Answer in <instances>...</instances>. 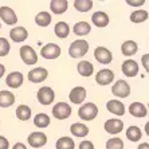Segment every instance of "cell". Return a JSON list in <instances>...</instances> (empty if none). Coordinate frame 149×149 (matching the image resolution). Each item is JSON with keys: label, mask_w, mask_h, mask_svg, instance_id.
<instances>
[{"label": "cell", "mask_w": 149, "mask_h": 149, "mask_svg": "<svg viewBox=\"0 0 149 149\" xmlns=\"http://www.w3.org/2000/svg\"><path fill=\"white\" fill-rule=\"evenodd\" d=\"M89 51V43L85 39H77L69 47V55L71 58H82Z\"/></svg>", "instance_id": "6da1fadb"}, {"label": "cell", "mask_w": 149, "mask_h": 149, "mask_svg": "<svg viewBox=\"0 0 149 149\" xmlns=\"http://www.w3.org/2000/svg\"><path fill=\"white\" fill-rule=\"evenodd\" d=\"M97 114H98V108L97 105L93 104V102L83 104L78 109V116H79V118H82L83 121H91V120L97 117Z\"/></svg>", "instance_id": "7a4b0ae2"}, {"label": "cell", "mask_w": 149, "mask_h": 149, "mask_svg": "<svg viewBox=\"0 0 149 149\" xmlns=\"http://www.w3.org/2000/svg\"><path fill=\"white\" fill-rule=\"evenodd\" d=\"M36 98H38L39 104L42 105H50L54 102L55 100V93L52 90L51 87L49 86H43L38 90V94H36Z\"/></svg>", "instance_id": "3957f363"}, {"label": "cell", "mask_w": 149, "mask_h": 149, "mask_svg": "<svg viewBox=\"0 0 149 149\" xmlns=\"http://www.w3.org/2000/svg\"><path fill=\"white\" fill-rule=\"evenodd\" d=\"M19 54H20L22 61L26 65H35L38 62V54L35 52V50L32 49L31 46H23L19 50Z\"/></svg>", "instance_id": "277c9868"}, {"label": "cell", "mask_w": 149, "mask_h": 149, "mask_svg": "<svg viewBox=\"0 0 149 149\" xmlns=\"http://www.w3.org/2000/svg\"><path fill=\"white\" fill-rule=\"evenodd\" d=\"M52 116L56 120H66L71 116V106L66 102H59L52 108Z\"/></svg>", "instance_id": "5b68a950"}, {"label": "cell", "mask_w": 149, "mask_h": 149, "mask_svg": "<svg viewBox=\"0 0 149 149\" xmlns=\"http://www.w3.org/2000/svg\"><path fill=\"white\" fill-rule=\"evenodd\" d=\"M111 93L118 98H126V97H129V94H130V86H129V83L125 82L124 79H120L113 85Z\"/></svg>", "instance_id": "8992f818"}, {"label": "cell", "mask_w": 149, "mask_h": 149, "mask_svg": "<svg viewBox=\"0 0 149 149\" xmlns=\"http://www.w3.org/2000/svg\"><path fill=\"white\" fill-rule=\"evenodd\" d=\"M40 55L45 59H56L61 55V47L55 43H47L42 47Z\"/></svg>", "instance_id": "52a82bcc"}, {"label": "cell", "mask_w": 149, "mask_h": 149, "mask_svg": "<svg viewBox=\"0 0 149 149\" xmlns=\"http://www.w3.org/2000/svg\"><path fill=\"white\" fill-rule=\"evenodd\" d=\"M105 132L109 134H118L124 130V122L118 118H110L104 124Z\"/></svg>", "instance_id": "ba28073f"}, {"label": "cell", "mask_w": 149, "mask_h": 149, "mask_svg": "<svg viewBox=\"0 0 149 149\" xmlns=\"http://www.w3.org/2000/svg\"><path fill=\"white\" fill-rule=\"evenodd\" d=\"M0 17L8 26H14V24H16V22H17V16L15 14V11L11 7H7V6L0 7Z\"/></svg>", "instance_id": "9c48e42d"}, {"label": "cell", "mask_w": 149, "mask_h": 149, "mask_svg": "<svg viewBox=\"0 0 149 149\" xmlns=\"http://www.w3.org/2000/svg\"><path fill=\"white\" fill-rule=\"evenodd\" d=\"M49 77V71L45 67H35L28 73V81L32 83H39L47 79Z\"/></svg>", "instance_id": "30bf717a"}, {"label": "cell", "mask_w": 149, "mask_h": 149, "mask_svg": "<svg viewBox=\"0 0 149 149\" xmlns=\"http://www.w3.org/2000/svg\"><path fill=\"white\" fill-rule=\"evenodd\" d=\"M47 144V136L42 132H32L28 136V145L32 148H42Z\"/></svg>", "instance_id": "8fae6325"}, {"label": "cell", "mask_w": 149, "mask_h": 149, "mask_svg": "<svg viewBox=\"0 0 149 149\" xmlns=\"http://www.w3.org/2000/svg\"><path fill=\"white\" fill-rule=\"evenodd\" d=\"M113 79H114V73L109 69L100 70L97 73V75H95V82L98 85H101V86H106V85L113 82Z\"/></svg>", "instance_id": "7c38bea8"}, {"label": "cell", "mask_w": 149, "mask_h": 149, "mask_svg": "<svg viewBox=\"0 0 149 149\" xmlns=\"http://www.w3.org/2000/svg\"><path fill=\"white\" fill-rule=\"evenodd\" d=\"M94 58L102 65H109L113 59V55L106 47H97L94 50Z\"/></svg>", "instance_id": "4fadbf2b"}, {"label": "cell", "mask_w": 149, "mask_h": 149, "mask_svg": "<svg viewBox=\"0 0 149 149\" xmlns=\"http://www.w3.org/2000/svg\"><path fill=\"white\" fill-rule=\"evenodd\" d=\"M69 98H70V101H71V104H77V105L82 104L83 101H85V98H86V89L82 86L74 87V89H71V91H70Z\"/></svg>", "instance_id": "5bb4252c"}, {"label": "cell", "mask_w": 149, "mask_h": 149, "mask_svg": "<svg viewBox=\"0 0 149 149\" xmlns=\"http://www.w3.org/2000/svg\"><path fill=\"white\" fill-rule=\"evenodd\" d=\"M23 81H24V77L20 71H12L7 75L6 83H7V86L12 87V89H17L23 85Z\"/></svg>", "instance_id": "9a60e30c"}, {"label": "cell", "mask_w": 149, "mask_h": 149, "mask_svg": "<svg viewBox=\"0 0 149 149\" xmlns=\"http://www.w3.org/2000/svg\"><path fill=\"white\" fill-rule=\"evenodd\" d=\"M122 73L129 78H133L139 74V65L133 59H128L122 63Z\"/></svg>", "instance_id": "2e32d148"}, {"label": "cell", "mask_w": 149, "mask_h": 149, "mask_svg": "<svg viewBox=\"0 0 149 149\" xmlns=\"http://www.w3.org/2000/svg\"><path fill=\"white\" fill-rule=\"evenodd\" d=\"M91 22L94 26H97L100 28H104L109 24V16L108 14H105L104 11H97L91 15Z\"/></svg>", "instance_id": "e0dca14e"}, {"label": "cell", "mask_w": 149, "mask_h": 149, "mask_svg": "<svg viewBox=\"0 0 149 149\" xmlns=\"http://www.w3.org/2000/svg\"><path fill=\"white\" fill-rule=\"evenodd\" d=\"M106 109L110 111L111 114H116V116H124L125 114L124 104L118 100H110L108 104H106Z\"/></svg>", "instance_id": "ac0fdd59"}, {"label": "cell", "mask_w": 149, "mask_h": 149, "mask_svg": "<svg viewBox=\"0 0 149 149\" xmlns=\"http://www.w3.org/2000/svg\"><path fill=\"white\" fill-rule=\"evenodd\" d=\"M129 113H130L133 117L141 118L148 114V109H146V106L144 104H141V102H133V104H130V106H129Z\"/></svg>", "instance_id": "d6986e66"}, {"label": "cell", "mask_w": 149, "mask_h": 149, "mask_svg": "<svg viewBox=\"0 0 149 149\" xmlns=\"http://www.w3.org/2000/svg\"><path fill=\"white\" fill-rule=\"evenodd\" d=\"M69 8V3L67 0H51L50 1V10L56 15L65 14Z\"/></svg>", "instance_id": "ffe728a7"}, {"label": "cell", "mask_w": 149, "mask_h": 149, "mask_svg": "<svg viewBox=\"0 0 149 149\" xmlns=\"http://www.w3.org/2000/svg\"><path fill=\"white\" fill-rule=\"evenodd\" d=\"M28 36V31L24 27H15L10 31V38L14 42H23Z\"/></svg>", "instance_id": "44dd1931"}, {"label": "cell", "mask_w": 149, "mask_h": 149, "mask_svg": "<svg viewBox=\"0 0 149 149\" xmlns=\"http://www.w3.org/2000/svg\"><path fill=\"white\" fill-rule=\"evenodd\" d=\"M15 104V95L8 90L0 91V108H10Z\"/></svg>", "instance_id": "7402d4cb"}, {"label": "cell", "mask_w": 149, "mask_h": 149, "mask_svg": "<svg viewBox=\"0 0 149 149\" xmlns=\"http://www.w3.org/2000/svg\"><path fill=\"white\" fill-rule=\"evenodd\" d=\"M77 70H78V73L82 77H90V75H93L94 66H93V63L89 62V61H81L77 65Z\"/></svg>", "instance_id": "603a6c76"}, {"label": "cell", "mask_w": 149, "mask_h": 149, "mask_svg": "<svg viewBox=\"0 0 149 149\" xmlns=\"http://www.w3.org/2000/svg\"><path fill=\"white\" fill-rule=\"evenodd\" d=\"M70 132L75 137H86L89 134V128L86 125L81 124V122H75V124H73L70 126Z\"/></svg>", "instance_id": "cb8c5ba5"}, {"label": "cell", "mask_w": 149, "mask_h": 149, "mask_svg": "<svg viewBox=\"0 0 149 149\" xmlns=\"http://www.w3.org/2000/svg\"><path fill=\"white\" fill-rule=\"evenodd\" d=\"M73 31L75 35H78V36H85V35L90 34L91 31V26L87 23V22H78V23H75L73 27Z\"/></svg>", "instance_id": "d4e9b609"}, {"label": "cell", "mask_w": 149, "mask_h": 149, "mask_svg": "<svg viewBox=\"0 0 149 149\" xmlns=\"http://www.w3.org/2000/svg\"><path fill=\"white\" fill-rule=\"evenodd\" d=\"M54 32L59 39H65L70 34V26L66 22H58L55 24V28H54Z\"/></svg>", "instance_id": "484cf974"}, {"label": "cell", "mask_w": 149, "mask_h": 149, "mask_svg": "<svg viewBox=\"0 0 149 149\" xmlns=\"http://www.w3.org/2000/svg\"><path fill=\"white\" fill-rule=\"evenodd\" d=\"M137 50H139V46H137V43L134 40H126L121 46V51L125 56L134 55L136 52H137Z\"/></svg>", "instance_id": "4316f807"}, {"label": "cell", "mask_w": 149, "mask_h": 149, "mask_svg": "<svg viewBox=\"0 0 149 149\" xmlns=\"http://www.w3.org/2000/svg\"><path fill=\"white\" fill-rule=\"evenodd\" d=\"M35 23L39 27H47V26H50V23H51V15H50V12H46V11L39 12L35 16Z\"/></svg>", "instance_id": "83f0119b"}, {"label": "cell", "mask_w": 149, "mask_h": 149, "mask_svg": "<svg viewBox=\"0 0 149 149\" xmlns=\"http://www.w3.org/2000/svg\"><path fill=\"white\" fill-rule=\"evenodd\" d=\"M55 146H56V149H74L75 148V142H74V140L71 137L65 136V137L58 139Z\"/></svg>", "instance_id": "f1b7e54d"}, {"label": "cell", "mask_w": 149, "mask_h": 149, "mask_svg": "<svg viewBox=\"0 0 149 149\" xmlns=\"http://www.w3.org/2000/svg\"><path fill=\"white\" fill-rule=\"evenodd\" d=\"M16 117L20 121H27L31 118V109L27 105H19L16 109Z\"/></svg>", "instance_id": "f546056e"}, {"label": "cell", "mask_w": 149, "mask_h": 149, "mask_svg": "<svg viewBox=\"0 0 149 149\" xmlns=\"http://www.w3.org/2000/svg\"><path fill=\"white\" fill-rule=\"evenodd\" d=\"M141 129L139 128V126H129L128 129H126V139L129 140V141H140V139H141Z\"/></svg>", "instance_id": "4dcf8cb0"}, {"label": "cell", "mask_w": 149, "mask_h": 149, "mask_svg": "<svg viewBox=\"0 0 149 149\" xmlns=\"http://www.w3.org/2000/svg\"><path fill=\"white\" fill-rule=\"evenodd\" d=\"M50 117L46 113H39V114L35 116L34 118V125L38 126V128H47L50 125Z\"/></svg>", "instance_id": "1f68e13d"}, {"label": "cell", "mask_w": 149, "mask_h": 149, "mask_svg": "<svg viewBox=\"0 0 149 149\" xmlns=\"http://www.w3.org/2000/svg\"><path fill=\"white\" fill-rule=\"evenodd\" d=\"M74 8L79 12H87L93 8V1L91 0H75L74 1Z\"/></svg>", "instance_id": "d6a6232c"}, {"label": "cell", "mask_w": 149, "mask_h": 149, "mask_svg": "<svg viewBox=\"0 0 149 149\" xmlns=\"http://www.w3.org/2000/svg\"><path fill=\"white\" fill-rule=\"evenodd\" d=\"M149 17V14L145 10H137L130 14V22L133 23H142Z\"/></svg>", "instance_id": "836d02e7"}, {"label": "cell", "mask_w": 149, "mask_h": 149, "mask_svg": "<svg viewBox=\"0 0 149 149\" xmlns=\"http://www.w3.org/2000/svg\"><path fill=\"white\" fill-rule=\"evenodd\" d=\"M106 149H124V141L118 137H113L106 141Z\"/></svg>", "instance_id": "e575fe53"}, {"label": "cell", "mask_w": 149, "mask_h": 149, "mask_svg": "<svg viewBox=\"0 0 149 149\" xmlns=\"http://www.w3.org/2000/svg\"><path fill=\"white\" fill-rule=\"evenodd\" d=\"M11 46L6 38H0V56H6L10 52Z\"/></svg>", "instance_id": "d590c367"}, {"label": "cell", "mask_w": 149, "mask_h": 149, "mask_svg": "<svg viewBox=\"0 0 149 149\" xmlns=\"http://www.w3.org/2000/svg\"><path fill=\"white\" fill-rule=\"evenodd\" d=\"M141 63H142V66H144V69L146 70V73L149 74V54H145V55H142Z\"/></svg>", "instance_id": "8d00e7d4"}, {"label": "cell", "mask_w": 149, "mask_h": 149, "mask_svg": "<svg viewBox=\"0 0 149 149\" xmlns=\"http://www.w3.org/2000/svg\"><path fill=\"white\" fill-rule=\"evenodd\" d=\"M79 149H94V144L91 141H82L79 144Z\"/></svg>", "instance_id": "74e56055"}, {"label": "cell", "mask_w": 149, "mask_h": 149, "mask_svg": "<svg viewBox=\"0 0 149 149\" xmlns=\"http://www.w3.org/2000/svg\"><path fill=\"white\" fill-rule=\"evenodd\" d=\"M8 146H10L8 140L4 136H0V149H8Z\"/></svg>", "instance_id": "f35d334b"}, {"label": "cell", "mask_w": 149, "mask_h": 149, "mask_svg": "<svg viewBox=\"0 0 149 149\" xmlns=\"http://www.w3.org/2000/svg\"><path fill=\"white\" fill-rule=\"evenodd\" d=\"M126 3H128L129 6H142L145 1H144V0H140V1H132V0H128Z\"/></svg>", "instance_id": "ab89813d"}, {"label": "cell", "mask_w": 149, "mask_h": 149, "mask_svg": "<svg viewBox=\"0 0 149 149\" xmlns=\"http://www.w3.org/2000/svg\"><path fill=\"white\" fill-rule=\"evenodd\" d=\"M12 149H27V146H26L23 142H16V144L12 146Z\"/></svg>", "instance_id": "60d3db41"}, {"label": "cell", "mask_w": 149, "mask_h": 149, "mask_svg": "<svg viewBox=\"0 0 149 149\" xmlns=\"http://www.w3.org/2000/svg\"><path fill=\"white\" fill-rule=\"evenodd\" d=\"M4 74H6V67H4V65L0 63V78H3Z\"/></svg>", "instance_id": "b9f144b4"}, {"label": "cell", "mask_w": 149, "mask_h": 149, "mask_svg": "<svg viewBox=\"0 0 149 149\" xmlns=\"http://www.w3.org/2000/svg\"><path fill=\"white\" fill-rule=\"evenodd\" d=\"M137 149H149V144H146V142H142V144H140L139 148Z\"/></svg>", "instance_id": "7bdbcfd3"}, {"label": "cell", "mask_w": 149, "mask_h": 149, "mask_svg": "<svg viewBox=\"0 0 149 149\" xmlns=\"http://www.w3.org/2000/svg\"><path fill=\"white\" fill-rule=\"evenodd\" d=\"M145 133H146V136H149V121L145 124Z\"/></svg>", "instance_id": "ee69618b"}, {"label": "cell", "mask_w": 149, "mask_h": 149, "mask_svg": "<svg viewBox=\"0 0 149 149\" xmlns=\"http://www.w3.org/2000/svg\"><path fill=\"white\" fill-rule=\"evenodd\" d=\"M0 28H1V24H0Z\"/></svg>", "instance_id": "f6af8a7d"}, {"label": "cell", "mask_w": 149, "mask_h": 149, "mask_svg": "<svg viewBox=\"0 0 149 149\" xmlns=\"http://www.w3.org/2000/svg\"><path fill=\"white\" fill-rule=\"evenodd\" d=\"M148 108H149V104H148Z\"/></svg>", "instance_id": "bcb514c9"}]
</instances>
